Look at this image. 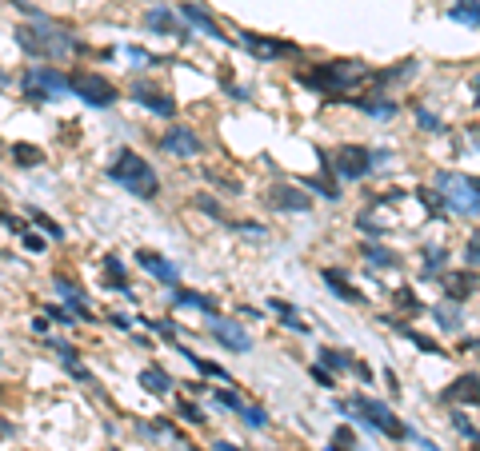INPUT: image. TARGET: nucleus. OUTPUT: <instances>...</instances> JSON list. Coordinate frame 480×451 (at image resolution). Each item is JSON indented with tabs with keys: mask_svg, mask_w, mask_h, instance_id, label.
Instances as JSON below:
<instances>
[{
	"mask_svg": "<svg viewBox=\"0 0 480 451\" xmlns=\"http://www.w3.org/2000/svg\"><path fill=\"white\" fill-rule=\"evenodd\" d=\"M308 188L320 192V196H328V200H337V196H340V188L328 180V176H308V180H305V192H308Z\"/></svg>",
	"mask_w": 480,
	"mask_h": 451,
	"instance_id": "nucleus-32",
	"label": "nucleus"
},
{
	"mask_svg": "<svg viewBox=\"0 0 480 451\" xmlns=\"http://www.w3.org/2000/svg\"><path fill=\"white\" fill-rule=\"evenodd\" d=\"M328 451H357V435H352V427H337V431H332Z\"/></svg>",
	"mask_w": 480,
	"mask_h": 451,
	"instance_id": "nucleus-33",
	"label": "nucleus"
},
{
	"mask_svg": "<svg viewBox=\"0 0 480 451\" xmlns=\"http://www.w3.org/2000/svg\"><path fill=\"white\" fill-rule=\"evenodd\" d=\"M312 380H317L320 388H337V380H332V375H328V371L320 368V363H317V368H312Z\"/></svg>",
	"mask_w": 480,
	"mask_h": 451,
	"instance_id": "nucleus-43",
	"label": "nucleus"
},
{
	"mask_svg": "<svg viewBox=\"0 0 480 451\" xmlns=\"http://www.w3.org/2000/svg\"><path fill=\"white\" fill-rule=\"evenodd\" d=\"M21 88H24V96L29 100H64L72 92V81L68 76H61L56 68H29L21 76Z\"/></svg>",
	"mask_w": 480,
	"mask_h": 451,
	"instance_id": "nucleus-6",
	"label": "nucleus"
},
{
	"mask_svg": "<svg viewBox=\"0 0 480 451\" xmlns=\"http://www.w3.org/2000/svg\"><path fill=\"white\" fill-rule=\"evenodd\" d=\"M240 44L252 56H260V61H285V56H297L300 52L292 41H272V36H260V32H248V28H240Z\"/></svg>",
	"mask_w": 480,
	"mask_h": 451,
	"instance_id": "nucleus-9",
	"label": "nucleus"
},
{
	"mask_svg": "<svg viewBox=\"0 0 480 451\" xmlns=\"http://www.w3.org/2000/svg\"><path fill=\"white\" fill-rule=\"evenodd\" d=\"M128 56H133L136 64H156V56H153V52H144L141 44H128Z\"/></svg>",
	"mask_w": 480,
	"mask_h": 451,
	"instance_id": "nucleus-39",
	"label": "nucleus"
},
{
	"mask_svg": "<svg viewBox=\"0 0 480 451\" xmlns=\"http://www.w3.org/2000/svg\"><path fill=\"white\" fill-rule=\"evenodd\" d=\"M236 415H240V420H245V423H248V427H252V431L268 427V415H265V411H260V408H240V411H236Z\"/></svg>",
	"mask_w": 480,
	"mask_h": 451,
	"instance_id": "nucleus-36",
	"label": "nucleus"
},
{
	"mask_svg": "<svg viewBox=\"0 0 480 451\" xmlns=\"http://www.w3.org/2000/svg\"><path fill=\"white\" fill-rule=\"evenodd\" d=\"M444 403H480V375H460L440 391Z\"/></svg>",
	"mask_w": 480,
	"mask_h": 451,
	"instance_id": "nucleus-16",
	"label": "nucleus"
},
{
	"mask_svg": "<svg viewBox=\"0 0 480 451\" xmlns=\"http://www.w3.org/2000/svg\"><path fill=\"white\" fill-rule=\"evenodd\" d=\"M0 88H9V76H4V72H0Z\"/></svg>",
	"mask_w": 480,
	"mask_h": 451,
	"instance_id": "nucleus-49",
	"label": "nucleus"
},
{
	"mask_svg": "<svg viewBox=\"0 0 480 451\" xmlns=\"http://www.w3.org/2000/svg\"><path fill=\"white\" fill-rule=\"evenodd\" d=\"M104 268H108V276H113L116 291H124V296H133V288H128V280H124V268H121V260H116V256H108V260H104Z\"/></svg>",
	"mask_w": 480,
	"mask_h": 451,
	"instance_id": "nucleus-34",
	"label": "nucleus"
},
{
	"mask_svg": "<svg viewBox=\"0 0 480 451\" xmlns=\"http://www.w3.org/2000/svg\"><path fill=\"white\" fill-rule=\"evenodd\" d=\"M449 21L456 24H469V28H480V0H460L449 9Z\"/></svg>",
	"mask_w": 480,
	"mask_h": 451,
	"instance_id": "nucleus-24",
	"label": "nucleus"
},
{
	"mask_svg": "<svg viewBox=\"0 0 480 451\" xmlns=\"http://www.w3.org/2000/svg\"><path fill=\"white\" fill-rule=\"evenodd\" d=\"M213 403H220V408H228V411H240V408H245V403H240V395H236V391H225V388L213 391Z\"/></svg>",
	"mask_w": 480,
	"mask_h": 451,
	"instance_id": "nucleus-37",
	"label": "nucleus"
},
{
	"mask_svg": "<svg viewBox=\"0 0 480 451\" xmlns=\"http://www.w3.org/2000/svg\"><path fill=\"white\" fill-rule=\"evenodd\" d=\"M417 124H420L424 132H440V116H432L429 108H417Z\"/></svg>",
	"mask_w": 480,
	"mask_h": 451,
	"instance_id": "nucleus-38",
	"label": "nucleus"
},
{
	"mask_svg": "<svg viewBox=\"0 0 480 451\" xmlns=\"http://www.w3.org/2000/svg\"><path fill=\"white\" fill-rule=\"evenodd\" d=\"M364 260L372 264V268H397V256H392L389 248H377V244H368L364 248Z\"/></svg>",
	"mask_w": 480,
	"mask_h": 451,
	"instance_id": "nucleus-29",
	"label": "nucleus"
},
{
	"mask_svg": "<svg viewBox=\"0 0 480 451\" xmlns=\"http://www.w3.org/2000/svg\"><path fill=\"white\" fill-rule=\"evenodd\" d=\"M444 264H449L444 248H424V271H444Z\"/></svg>",
	"mask_w": 480,
	"mask_h": 451,
	"instance_id": "nucleus-35",
	"label": "nucleus"
},
{
	"mask_svg": "<svg viewBox=\"0 0 480 451\" xmlns=\"http://www.w3.org/2000/svg\"><path fill=\"white\" fill-rule=\"evenodd\" d=\"M133 100L141 104V108L156 112V116H176V100H168V96H164V92H156V88H144V84H136V88H133Z\"/></svg>",
	"mask_w": 480,
	"mask_h": 451,
	"instance_id": "nucleus-17",
	"label": "nucleus"
},
{
	"mask_svg": "<svg viewBox=\"0 0 480 451\" xmlns=\"http://www.w3.org/2000/svg\"><path fill=\"white\" fill-rule=\"evenodd\" d=\"M21 240H24V248H29V252H44V240H41V236H32V232H21Z\"/></svg>",
	"mask_w": 480,
	"mask_h": 451,
	"instance_id": "nucleus-45",
	"label": "nucleus"
},
{
	"mask_svg": "<svg viewBox=\"0 0 480 451\" xmlns=\"http://www.w3.org/2000/svg\"><path fill=\"white\" fill-rule=\"evenodd\" d=\"M16 44H21L29 56H41V61H61V56H76L84 48L72 32H64L61 24L52 21H36V24H16Z\"/></svg>",
	"mask_w": 480,
	"mask_h": 451,
	"instance_id": "nucleus-2",
	"label": "nucleus"
},
{
	"mask_svg": "<svg viewBox=\"0 0 480 451\" xmlns=\"http://www.w3.org/2000/svg\"><path fill=\"white\" fill-rule=\"evenodd\" d=\"M472 92H476V104H480V72L472 76Z\"/></svg>",
	"mask_w": 480,
	"mask_h": 451,
	"instance_id": "nucleus-47",
	"label": "nucleus"
},
{
	"mask_svg": "<svg viewBox=\"0 0 480 451\" xmlns=\"http://www.w3.org/2000/svg\"><path fill=\"white\" fill-rule=\"evenodd\" d=\"M417 72V61H404V64H397V68H389V72H372V81L384 88V84H404Z\"/></svg>",
	"mask_w": 480,
	"mask_h": 451,
	"instance_id": "nucleus-25",
	"label": "nucleus"
},
{
	"mask_svg": "<svg viewBox=\"0 0 480 451\" xmlns=\"http://www.w3.org/2000/svg\"><path fill=\"white\" fill-rule=\"evenodd\" d=\"M52 288H56V296H61L64 304H68L72 308V316H76V320H92V311H88V300H84L81 291L72 288L68 280H64V276H56V280H52Z\"/></svg>",
	"mask_w": 480,
	"mask_h": 451,
	"instance_id": "nucleus-18",
	"label": "nucleus"
},
{
	"mask_svg": "<svg viewBox=\"0 0 480 451\" xmlns=\"http://www.w3.org/2000/svg\"><path fill=\"white\" fill-rule=\"evenodd\" d=\"M476 451H480V447H476Z\"/></svg>",
	"mask_w": 480,
	"mask_h": 451,
	"instance_id": "nucleus-50",
	"label": "nucleus"
},
{
	"mask_svg": "<svg viewBox=\"0 0 480 451\" xmlns=\"http://www.w3.org/2000/svg\"><path fill=\"white\" fill-rule=\"evenodd\" d=\"M176 351H180V356H184L188 363H193V368L200 371V375H208V380H220V383H228V371L220 368V363H213V360H200V356H196V351H188L184 343H176Z\"/></svg>",
	"mask_w": 480,
	"mask_h": 451,
	"instance_id": "nucleus-21",
	"label": "nucleus"
},
{
	"mask_svg": "<svg viewBox=\"0 0 480 451\" xmlns=\"http://www.w3.org/2000/svg\"><path fill=\"white\" fill-rule=\"evenodd\" d=\"M364 81H372V68H368L364 61H325L308 72H297V84L320 92V96H332V100H337L340 92L357 88V84H364Z\"/></svg>",
	"mask_w": 480,
	"mask_h": 451,
	"instance_id": "nucleus-1",
	"label": "nucleus"
},
{
	"mask_svg": "<svg viewBox=\"0 0 480 451\" xmlns=\"http://www.w3.org/2000/svg\"><path fill=\"white\" fill-rule=\"evenodd\" d=\"M432 320H436L444 331H460V308H456V300H452V304H436V308H432Z\"/></svg>",
	"mask_w": 480,
	"mask_h": 451,
	"instance_id": "nucleus-27",
	"label": "nucleus"
},
{
	"mask_svg": "<svg viewBox=\"0 0 480 451\" xmlns=\"http://www.w3.org/2000/svg\"><path fill=\"white\" fill-rule=\"evenodd\" d=\"M144 28H148V32H160V36H176V41H188V28H184V21L176 16L173 9H164V4H156V9L144 12Z\"/></svg>",
	"mask_w": 480,
	"mask_h": 451,
	"instance_id": "nucleus-11",
	"label": "nucleus"
},
{
	"mask_svg": "<svg viewBox=\"0 0 480 451\" xmlns=\"http://www.w3.org/2000/svg\"><path fill=\"white\" fill-rule=\"evenodd\" d=\"M348 411H357L360 420L368 423V427H377L384 431L389 440H409V427L392 415L389 403H380V400H368V395H357V400H348Z\"/></svg>",
	"mask_w": 480,
	"mask_h": 451,
	"instance_id": "nucleus-5",
	"label": "nucleus"
},
{
	"mask_svg": "<svg viewBox=\"0 0 480 451\" xmlns=\"http://www.w3.org/2000/svg\"><path fill=\"white\" fill-rule=\"evenodd\" d=\"M265 200H268V208H276V212H308V208H312L308 192L292 188V184H272Z\"/></svg>",
	"mask_w": 480,
	"mask_h": 451,
	"instance_id": "nucleus-12",
	"label": "nucleus"
},
{
	"mask_svg": "<svg viewBox=\"0 0 480 451\" xmlns=\"http://www.w3.org/2000/svg\"><path fill=\"white\" fill-rule=\"evenodd\" d=\"M72 92H76L88 108H113L116 104L113 81L101 76V72H76V76H72Z\"/></svg>",
	"mask_w": 480,
	"mask_h": 451,
	"instance_id": "nucleus-8",
	"label": "nucleus"
},
{
	"mask_svg": "<svg viewBox=\"0 0 480 451\" xmlns=\"http://www.w3.org/2000/svg\"><path fill=\"white\" fill-rule=\"evenodd\" d=\"M320 368H337V371H348V368H352V360H348L344 351H337V348H325V351H320Z\"/></svg>",
	"mask_w": 480,
	"mask_h": 451,
	"instance_id": "nucleus-31",
	"label": "nucleus"
},
{
	"mask_svg": "<svg viewBox=\"0 0 480 451\" xmlns=\"http://www.w3.org/2000/svg\"><path fill=\"white\" fill-rule=\"evenodd\" d=\"M452 423H456V431H460V435H469V440H472V443H476V440H480V435H476V427H472V423H469V420H464V415H452Z\"/></svg>",
	"mask_w": 480,
	"mask_h": 451,
	"instance_id": "nucleus-40",
	"label": "nucleus"
},
{
	"mask_svg": "<svg viewBox=\"0 0 480 451\" xmlns=\"http://www.w3.org/2000/svg\"><path fill=\"white\" fill-rule=\"evenodd\" d=\"M397 304H400V308H409V311H417V308H420V304H417V296H412L409 288H404V291H397Z\"/></svg>",
	"mask_w": 480,
	"mask_h": 451,
	"instance_id": "nucleus-42",
	"label": "nucleus"
},
{
	"mask_svg": "<svg viewBox=\"0 0 480 451\" xmlns=\"http://www.w3.org/2000/svg\"><path fill=\"white\" fill-rule=\"evenodd\" d=\"M12 160L21 164V168H36L44 156H41V148H32V144H16V148H12Z\"/></svg>",
	"mask_w": 480,
	"mask_h": 451,
	"instance_id": "nucleus-30",
	"label": "nucleus"
},
{
	"mask_svg": "<svg viewBox=\"0 0 480 451\" xmlns=\"http://www.w3.org/2000/svg\"><path fill=\"white\" fill-rule=\"evenodd\" d=\"M213 451H236V447H233V443H216Z\"/></svg>",
	"mask_w": 480,
	"mask_h": 451,
	"instance_id": "nucleus-48",
	"label": "nucleus"
},
{
	"mask_svg": "<svg viewBox=\"0 0 480 451\" xmlns=\"http://www.w3.org/2000/svg\"><path fill=\"white\" fill-rule=\"evenodd\" d=\"M141 383L153 391V395H168V388H173L168 371H160V368H144V371H141Z\"/></svg>",
	"mask_w": 480,
	"mask_h": 451,
	"instance_id": "nucleus-26",
	"label": "nucleus"
},
{
	"mask_svg": "<svg viewBox=\"0 0 480 451\" xmlns=\"http://www.w3.org/2000/svg\"><path fill=\"white\" fill-rule=\"evenodd\" d=\"M108 176H113V184H121L124 192H133L136 200H156V192H160V176H156L153 164L144 160L141 152H133V148L113 152Z\"/></svg>",
	"mask_w": 480,
	"mask_h": 451,
	"instance_id": "nucleus-3",
	"label": "nucleus"
},
{
	"mask_svg": "<svg viewBox=\"0 0 480 451\" xmlns=\"http://www.w3.org/2000/svg\"><path fill=\"white\" fill-rule=\"evenodd\" d=\"M180 21H188L196 32H205V36H213V41H220V44H228V36L220 32V24H216V16H208L200 4H193V0H184L180 4Z\"/></svg>",
	"mask_w": 480,
	"mask_h": 451,
	"instance_id": "nucleus-14",
	"label": "nucleus"
},
{
	"mask_svg": "<svg viewBox=\"0 0 480 451\" xmlns=\"http://www.w3.org/2000/svg\"><path fill=\"white\" fill-rule=\"evenodd\" d=\"M436 192L444 208L456 216H480V176H464V172H440L436 176Z\"/></svg>",
	"mask_w": 480,
	"mask_h": 451,
	"instance_id": "nucleus-4",
	"label": "nucleus"
},
{
	"mask_svg": "<svg viewBox=\"0 0 480 451\" xmlns=\"http://www.w3.org/2000/svg\"><path fill=\"white\" fill-rule=\"evenodd\" d=\"M32 331H41L44 336V331H48V316H36V320H32Z\"/></svg>",
	"mask_w": 480,
	"mask_h": 451,
	"instance_id": "nucleus-46",
	"label": "nucleus"
},
{
	"mask_svg": "<svg viewBox=\"0 0 480 451\" xmlns=\"http://www.w3.org/2000/svg\"><path fill=\"white\" fill-rule=\"evenodd\" d=\"M160 148L173 152V156H196L205 144H200V136L188 132V128H168V132H164V140H160Z\"/></svg>",
	"mask_w": 480,
	"mask_h": 451,
	"instance_id": "nucleus-15",
	"label": "nucleus"
},
{
	"mask_svg": "<svg viewBox=\"0 0 480 451\" xmlns=\"http://www.w3.org/2000/svg\"><path fill=\"white\" fill-rule=\"evenodd\" d=\"M325 284H328V291H332V296H340L344 304H364V296H360L357 288H348V280L340 276V271L325 268Z\"/></svg>",
	"mask_w": 480,
	"mask_h": 451,
	"instance_id": "nucleus-22",
	"label": "nucleus"
},
{
	"mask_svg": "<svg viewBox=\"0 0 480 451\" xmlns=\"http://www.w3.org/2000/svg\"><path fill=\"white\" fill-rule=\"evenodd\" d=\"M41 228H44V232H48L52 240H64V228H61V224H52V220H48V216H41Z\"/></svg>",
	"mask_w": 480,
	"mask_h": 451,
	"instance_id": "nucleus-44",
	"label": "nucleus"
},
{
	"mask_svg": "<svg viewBox=\"0 0 480 451\" xmlns=\"http://www.w3.org/2000/svg\"><path fill=\"white\" fill-rule=\"evenodd\" d=\"M476 288H480V276H472V271H449V276H444L449 300H469Z\"/></svg>",
	"mask_w": 480,
	"mask_h": 451,
	"instance_id": "nucleus-19",
	"label": "nucleus"
},
{
	"mask_svg": "<svg viewBox=\"0 0 480 451\" xmlns=\"http://www.w3.org/2000/svg\"><path fill=\"white\" fill-rule=\"evenodd\" d=\"M352 108L368 112V116H377V120H389V116H397V100H377V96H368V100H348Z\"/></svg>",
	"mask_w": 480,
	"mask_h": 451,
	"instance_id": "nucleus-23",
	"label": "nucleus"
},
{
	"mask_svg": "<svg viewBox=\"0 0 480 451\" xmlns=\"http://www.w3.org/2000/svg\"><path fill=\"white\" fill-rule=\"evenodd\" d=\"M389 323H392V328H400L397 320H389ZM400 336H404V340H412V343H417L420 351H429V356H449V351L440 348V343H432L429 336H420V331H412V328H400Z\"/></svg>",
	"mask_w": 480,
	"mask_h": 451,
	"instance_id": "nucleus-28",
	"label": "nucleus"
},
{
	"mask_svg": "<svg viewBox=\"0 0 480 451\" xmlns=\"http://www.w3.org/2000/svg\"><path fill=\"white\" fill-rule=\"evenodd\" d=\"M372 160H377V152L364 148V144H340L332 152V160H325V168L337 172L340 180H364L372 172Z\"/></svg>",
	"mask_w": 480,
	"mask_h": 451,
	"instance_id": "nucleus-7",
	"label": "nucleus"
},
{
	"mask_svg": "<svg viewBox=\"0 0 480 451\" xmlns=\"http://www.w3.org/2000/svg\"><path fill=\"white\" fill-rule=\"evenodd\" d=\"M180 415H184V420H188V423H200V420H205L196 403H184V400H180Z\"/></svg>",
	"mask_w": 480,
	"mask_h": 451,
	"instance_id": "nucleus-41",
	"label": "nucleus"
},
{
	"mask_svg": "<svg viewBox=\"0 0 480 451\" xmlns=\"http://www.w3.org/2000/svg\"><path fill=\"white\" fill-rule=\"evenodd\" d=\"M136 264H141V268L148 271V276H156L160 284H173V288L180 284V268H176L173 260H164L160 252H148V248H141V252H136Z\"/></svg>",
	"mask_w": 480,
	"mask_h": 451,
	"instance_id": "nucleus-13",
	"label": "nucleus"
},
{
	"mask_svg": "<svg viewBox=\"0 0 480 451\" xmlns=\"http://www.w3.org/2000/svg\"><path fill=\"white\" fill-rule=\"evenodd\" d=\"M173 304L176 308H196V311H205V316H216L213 296H200V291H188V288H173Z\"/></svg>",
	"mask_w": 480,
	"mask_h": 451,
	"instance_id": "nucleus-20",
	"label": "nucleus"
},
{
	"mask_svg": "<svg viewBox=\"0 0 480 451\" xmlns=\"http://www.w3.org/2000/svg\"><path fill=\"white\" fill-rule=\"evenodd\" d=\"M205 331L213 336L216 343H225L228 351H252V336H248V331L240 328V323L225 320V316H208Z\"/></svg>",
	"mask_w": 480,
	"mask_h": 451,
	"instance_id": "nucleus-10",
	"label": "nucleus"
}]
</instances>
